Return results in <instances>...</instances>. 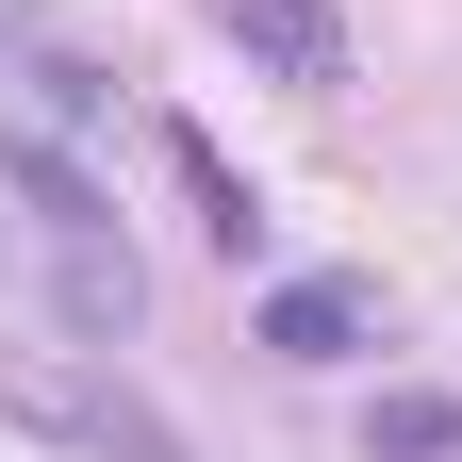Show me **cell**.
<instances>
[{
    "label": "cell",
    "instance_id": "7a4b0ae2",
    "mask_svg": "<svg viewBox=\"0 0 462 462\" xmlns=\"http://www.w3.org/2000/svg\"><path fill=\"white\" fill-rule=\"evenodd\" d=\"M149 149H165V182H182V215L215 231V248H231V264H248V248H264V199H248V182H231V149L199 133V116H165V133H149Z\"/></svg>",
    "mask_w": 462,
    "mask_h": 462
},
{
    "label": "cell",
    "instance_id": "3957f363",
    "mask_svg": "<svg viewBox=\"0 0 462 462\" xmlns=\"http://www.w3.org/2000/svg\"><path fill=\"white\" fill-rule=\"evenodd\" d=\"M264 346H281V364H346V346H364V281H281Z\"/></svg>",
    "mask_w": 462,
    "mask_h": 462
},
{
    "label": "cell",
    "instance_id": "5b68a950",
    "mask_svg": "<svg viewBox=\"0 0 462 462\" xmlns=\"http://www.w3.org/2000/svg\"><path fill=\"white\" fill-rule=\"evenodd\" d=\"M83 462H182V430H165L133 380H83Z\"/></svg>",
    "mask_w": 462,
    "mask_h": 462
},
{
    "label": "cell",
    "instance_id": "6da1fadb",
    "mask_svg": "<svg viewBox=\"0 0 462 462\" xmlns=\"http://www.w3.org/2000/svg\"><path fill=\"white\" fill-rule=\"evenodd\" d=\"M215 33L248 50L264 83H298V99H330V83H346V17H330V0H215Z\"/></svg>",
    "mask_w": 462,
    "mask_h": 462
},
{
    "label": "cell",
    "instance_id": "277c9868",
    "mask_svg": "<svg viewBox=\"0 0 462 462\" xmlns=\"http://www.w3.org/2000/svg\"><path fill=\"white\" fill-rule=\"evenodd\" d=\"M364 462H462V396H430V380H396L380 413H364Z\"/></svg>",
    "mask_w": 462,
    "mask_h": 462
}]
</instances>
